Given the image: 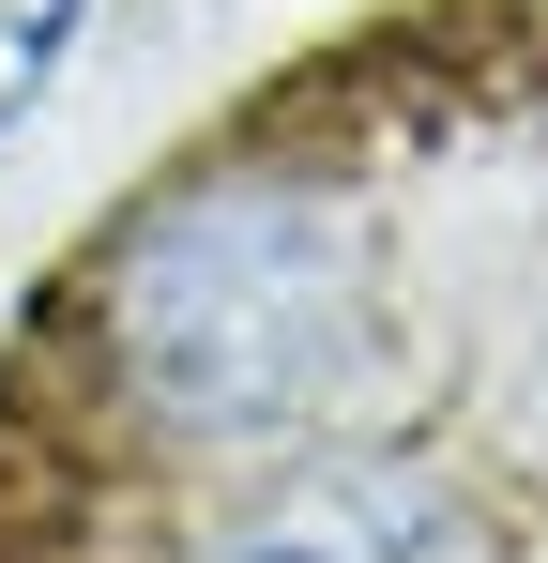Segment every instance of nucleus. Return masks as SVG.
<instances>
[{"label": "nucleus", "instance_id": "obj_3", "mask_svg": "<svg viewBox=\"0 0 548 563\" xmlns=\"http://www.w3.org/2000/svg\"><path fill=\"white\" fill-rule=\"evenodd\" d=\"M77 15H91V0H0V122H15V107H31L46 77H62Z\"/></svg>", "mask_w": 548, "mask_h": 563}, {"label": "nucleus", "instance_id": "obj_2", "mask_svg": "<svg viewBox=\"0 0 548 563\" xmlns=\"http://www.w3.org/2000/svg\"><path fill=\"white\" fill-rule=\"evenodd\" d=\"M213 563H487V518L457 503V472L365 442V457H305L274 503H244Z\"/></svg>", "mask_w": 548, "mask_h": 563}, {"label": "nucleus", "instance_id": "obj_1", "mask_svg": "<svg viewBox=\"0 0 548 563\" xmlns=\"http://www.w3.org/2000/svg\"><path fill=\"white\" fill-rule=\"evenodd\" d=\"M351 351V229L274 184H198L107 260V366L183 442L289 427Z\"/></svg>", "mask_w": 548, "mask_h": 563}]
</instances>
